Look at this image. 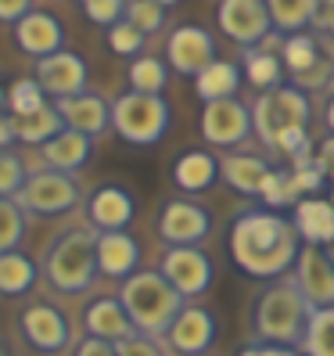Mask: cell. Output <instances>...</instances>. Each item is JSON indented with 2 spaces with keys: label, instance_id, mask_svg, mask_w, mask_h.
I'll use <instances>...</instances> for the list:
<instances>
[{
  "label": "cell",
  "instance_id": "obj_20",
  "mask_svg": "<svg viewBox=\"0 0 334 356\" xmlns=\"http://www.w3.org/2000/svg\"><path fill=\"white\" fill-rule=\"evenodd\" d=\"M269 177H274V165L259 155H223L219 159V180L231 187V191L244 195V198H262Z\"/></svg>",
  "mask_w": 334,
  "mask_h": 356
},
{
  "label": "cell",
  "instance_id": "obj_25",
  "mask_svg": "<svg viewBox=\"0 0 334 356\" xmlns=\"http://www.w3.org/2000/svg\"><path fill=\"white\" fill-rule=\"evenodd\" d=\"M90 152H94V140L83 137L76 130H61L54 140H47L40 155H44V170H58V173H72L83 170L90 162Z\"/></svg>",
  "mask_w": 334,
  "mask_h": 356
},
{
  "label": "cell",
  "instance_id": "obj_30",
  "mask_svg": "<svg viewBox=\"0 0 334 356\" xmlns=\"http://www.w3.org/2000/svg\"><path fill=\"white\" fill-rule=\"evenodd\" d=\"M40 281V263L29 259L22 248L0 256V296H26Z\"/></svg>",
  "mask_w": 334,
  "mask_h": 356
},
{
  "label": "cell",
  "instance_id": "obj_45",
  "mask_svg": "<svg viewBox=\"0 0 334 356\" xmlns=\"http://www.w3.org/2000/svg\"><path fill=\"white\" fill-rule=\"evenodd\" d=\"M15 115H0V152H8V144H15Z\"/></svg>",
  "mask_w": 334,
  "mask_h": 356
},
{
  "label": "cell",
  "instance_id": "obj_34",
  "mask_svg": "<svg viewBox=\"0 0 334 356\" xmlns=\"http://www.w3.org/2000/svg\"><path fill=\"white\" fill-rule=\"evenodd\" d=\"M8 108L15 119H26V115H36L40 108H47V94L40 90L36 79H15L8 87Z\"/></svg>",
  "mask_w": 334,
  "mask_h": 356
},
{
  "label": "cell",
  "instance_id": "obj_36",
  "mask_svg": "<svg viewBox=\"0 0 334 356\" xmlns=\"http://www.w3.org/2000/svg\"><path fill=\"white\" fill-rule=\"evenodd\" d=\"M165 15H169V4H158V0H133V4H126V22L137 26L144 36H155L165 26Z\"/></svg>",
  "mask_w": 334,
  "mask_h": 356
},
{
  "label": "cell",
  "instance_id": "obj_22",
  "mask_svg": "<svg viewBox=\"0 0 334 356\" xmlns=\"http://www.w3.org/2000/svg\"><path fill=\"white\" fill-rule=\"evenodd\" d=\"M140 266V245L130 230H119V234H97V270L112 281H126L137 274Z\"/></svg>",
  "mask_w": 334,
  "mask_h": 356
},
{
  "label": "cell",
  "instance_id": "obj_13",
  "mask_svg": "<svg viewBox=\"0 0 334 356\" xmlns=\"http://www.w3.org/2000/svg\"><path fill=\"white\" fill-rule=\"evenodd\" d=\"M216 339H219L216 313L198 306V302H187L176 313L173 327L165 331V346H169V353H176V356H208V349L216 346Z\"/></svg>",
  "mask_w": 334,
  "mask_h": 356
},
{
  "label": "cell",
  "instance_id": "obj_46",
  "mask_svg": "<svg viewBox=\"0 0 334 356\" xmlns=\"http://www.w3.org/2000/svg\"><path fill=\"white\" fill-rule=\"evenodd\" d=\"M312 26H320L324 33H331V36H334V0H331V4H320L317 22H312Z\"/></svg>",
  "mask_w": 334,
  "mask_h": 356
},
{
  "label": "cell",
  "instance_id": "obj_4",
  "mask_svg": "<svg viewBox=\"0 0 334 356\" xmlns=\"http://www.w3.org/2000/svg\"><path fill=\"white\" fill-rule=\"evenodd\" d=\"M119 302L130 313V321L140 334L151 339H165V331L173 327L176 313L187 306L180 291L165 281L158 270H137L133 277L119 284Z\"/></svg>",
  "mask_w": 334,
  "mask_h": 356
},
{
  "label": "cell",
  "instance_id": "obj_3",
  "mask_svg": "<svg viewBox=\"0 0 334 356\" xmlns=\"http://www.w3.org/2000/svg\"><path fill=\"white\" fill-rule=\"evenodd\" d=\"M309 317H312V306L306 302V296L299 291L295 281L266 284L256 296V302H252V313H248L256 342L291 346V349L302 346V334L309 327Z\"/></svg>",
  "mask_w": 334,
  "mask_h": 356
},
{
  "label": "cell",
  "instance_id": "obj_16",
  "mask_svg": "<svg viewBox=\"0 0 334 356\" xmlns=\"http://www.w3.org/2000/svg\"><path fill=\"white\" fill-rule=\"evenodd\" d=\"M133 216H137L133 195L119 184H101L87 198V220L94 234H119L133 223Z\"/></svg>",
  "mask_w": 334,
  "mask_h": 356
},
{
  "label": "cell",
  "instance_id": "obj_35",
  "mask_svg": "<svg viewBox=\"0 0 334 356\" xmlns=\"http://www.w3.org/2000/svg\"><path fill=\"white\" fill-rule=\"evenodd\" d=\"M22 234H26V213L18 209L15 198H0V256L15 252L22 245Z\"/></svg>",
  "mask_w": 334,
  "mask_h": 356
},
{
  "label": "cell",
  "instance_id": "obj_39",
  "mask_svg": "<svg viewBox=\"0 0 334 356\" xmlns=\"http://www.w3.org/2000/svg\"><path fill=\"white\" fill-rule=\"evenodd\" d=\"M79 8L94 26H104V29H112L126 18V4H122V0H83Z\"/></svg>",
  "mask_w": 334,
  "mask_h": 356
},
{
  "label": "cell",
  "instance_id": "obj_28",
  "mask_svg": "<svg viewBox=\"0 0 334 356\" xmlns=\"http://www.w3.org/2000/svg\"><path fill=\"white\" fill-rule=\"evenodd\" d=\"M241 76L252 83L259 94L277 90V87H284V61H281V54L266 51V47H252L241 58Z\"/></svg>",
  "mask_w": 334,
  "mask_h": 356
},
{
  "label": "cell",
  "instance_id": "obj_50",
  "mask_svg": "<svg viewBox=\"0 0 334 356\" xmlns=\"http://www.w3.org/2000/svg\"><path fill=\"white\" fill-rule=\"evenodd\" d=\"M4 104H8V90H4V87H0V108H4Z\"/></svg>",
  "mask_w": 334,
  "mask_h": 356
},
{
  "label": "cell",
  "instance_id": "obj_9",
  "mask_svg": "<svg viewBox=\"0 0 334 356\" xmlns=\"http://www.w3.org/2000/svg\"><path fill=\"white\" fill-rule=\"evenodd\" d=\"M201 137L212 148H237L248 137L256 134L252 122V104H244L241 97H226V101H212L201 108Z\"/></svg>",
  "mask_w": 334,
  "mask_h": 356
},
{
  "label": "cell",
  "instance_id": "obj_48",
  "mask_svg": "<svg viewBox=\"0 0 334 356\" xmlns=\"http://www.w3.org/2000/svg\"><path fill=\"white\" fill-rule=\"evenodd\" d=\"M0 356H11V346H8L4 339H0Z\"/></svg>",
  "mask_w": 334,
  "mask_h": 356
},
{
  "label": "cell",
  "instance_id": "obj_12",
  "mask_svg": "<svg viewBox=\"0 0 334 356\" xmlns=\"http://www.w3.org/2000/svg\"><path fill=\"white\" fill-rule=\"evenodd\" d=\"M208 230H212V216L191 198H169L158 213V238L169 248H194L208 238Z\"/></svg>",
  "mask_w": 334,
  "mask_h": 356
},
{
  "label": "cell",
  "instance_id": "obj_10",
  "mask_svg": "<svg viewBox=\"0 0 334 356\" xmlns=\"http://www.w3.org/2000/svg\"><path fill=\"white\" fill-rule=\"evenodd\" d=\"M18 331H22V339L36 349V353H65L72 346V324L69 317L61 313L54 302L47 299H36L22 309V317H18Z\"/></svg>",
  "mask_w": 334,
  "mask_h": 356
},
{
  "label": "cell",
  "instance_id": "obj_6",
  "mask_svg": "<svg viewBox=\"0 0 334 356\" xmlns=\"http://www.w3.org/2000/svg\"><path fill=\"white\" fill-rule=\"evenodd\" d=\"M169 122H173V112H169V101L165 97L126 90L112 101V130L126 144H133V148L158 144L169 134Z\"/></svg>",
  "mask_w": 334,
  "mask_h": 356
},
{
  "label": "cell",
  "instance_id": "obj_24",
  "mask_svg": "<svg viewBox=\"0 0 334 356\" xmlns=\"http://www.w3.org/2000/svg\"><path fill=\"white\" fill-rule=\"evenodd\" d=\"M295 223L302 245L309 248H327L334 241V202L331 198H302L295 205Z\"/></svg>",
  "mask_w": 334,
  "mask_h": 356
},
{
  "label": "cell",
  "instance_id": "obj_42",
  "mask_svg": "<svg viewBox=\"0 0 334 356\" xmlns=\"http://www.w3.org/2000/svg\"><path fill=\"white\" fill-rule=\"evenodd\" d=\"M237 356H306L302 349H291V346H266V342H248Z\"/></svg>",
  "mask_w": 334,
  "mask_h": 356
},
{
  "label": "cell",
  "instance_id": "obj_21",
  "mask_svg": "<svg viewBox=\"0 0 334 356\" xmlns=\"http://www.w3.org/2000/svg\"><path fill=\"white\" fill-rule=\"evenodd\" d=\"M83 327H87L90 339H101V342H112L119 346L122 339H130V334L137 331L130 313L122 309L119 296H101L94 299L87 309H83Z\"/></svg>",
  "mask_w": 334,
  "mask_h": 356
},
{
  "label": "cell",
  "instance_id": "obj_19",
  "mask_svg": "<svg viewBox=\"0 0 334 356\" xmlns=\"http://www.w3.org/2000/svg\"><path fill=\"white\" fill-rule=\"evenodd\" d=\"M58 115L65 119V130H76L83 137H101L104 130L112 127V104L104 101L101 94H76V97H65V101H54Z\"/></svg>",
  "mask_w": 334,
  "mask_h": 356
},
{
  "label": "cell",
  "instance_id": "obj_26",
  "mask_svg": "<svg viewBox=\"0 0 334 356\" xmlns=\"http://www.w3.org/2000/svg\"><path fill=\"white\" fill-rule=\"evenodd\" d=\"M219 180V159L212 152H183L173 162V184L187 195H201Z\"/></svg>",
  "mask_w": 334,
  "mask_h": 356
},
{
  "label": "cell",
  "instance_id": "obj_15",
  "mask_svg": "<svg viewBox=\"0 0 334 356\" xmlns=\"http://www.w3.org/2000/svg\"><path fill=\"white\" fill-rule=\"evenodd\" d=\"M40 90L51 94L54 101H65V97H76V94H87V79H90V69H87V58L76 54V51H58L44 61H36V76Z\"/></svg>",
  "mask_w": 334,
  "mask_h": 356
},
{
  "label": "cell",
  "instance_id": "obj_1",
  "mask_svg": "<svg viewBox=\"0 0 334 356\" xmlns=\"http://www.w3.org/2000/svg\"><path fill=\"white\" fill-rule=\"evenodd\" d=\"M226 252L244 277L281 281L287 270H295L302 238L291 216L274 213V209H248L231 223Z\"/></svg>",
  "mask_w": 334,
  "mask_h": 356
},
{
  "label": "cell",
  "instance_id": "obj_37",
  "mask_svg": "<svg viewBox=\"0 0 334 356\" xmlns=\"http://www.w3.org/2000/svg\"><path fill=\"white\" fill-rule=\"evenodd\" d=\"M144 44H148V36H144L137 26H130L126 18H122L119 26L108 29V47H112V54H119V58H140V54H144Z\"/></svg>",
  "mask_w": 334,
  "mask_h": 356
},
{
  "label": "cell",
  "instance_id": "obj_23",
  "mask_svg": "<svg viewBox=\"0 0 334 356\" xmlns=\"http://www.w3.org/2000/svg\"><path fill=\"white\" fill-rule=\"evenodd\" d=\"M281 61L291 72V79H295V87H302V83H320V69L327 72V61L320 58V40L306 36V33L281 40Z\"/></svg>",
  "mask_w": 334,
  "mask_h": 356
},
{
  "label": "cell",
  "instance_id": "obj_51",
  "mask_svg": "<svg viewBox=\"0 0 334 356\" xmlns=\"http://www.w3.org/2000/svg\"><path fill=\"white\" fill-rule=\"evenodd\" d=\"M331 202H334V184H331Z\"/></svg>",
  "mask_w": 334,
  "mask_h": 356
},
{
  "label": "cell",
  "instance_id": "obj_5",
  "mask_svg": "<svg viewBox=\"0 0 334 356\" xmlns=\"http://www.w3.org/2000/svg\"><path fill=\"white\" fill-rule=\"evenodd\" d=\"M44 281L61 296H79L94 284L97 270V234L90 227H72L61 238H54L40 263Z\"/></svg>",
  "mask_w": 334,
  "mask_h": 356
},
{
  "label": "cell",
  "instance_id": "obj_47",
  "mask_svg": "<svg viewBox=\"0 0 334 356\" xmlns=\"http://www.w3.org/2000/svg\"><path fill=\"white\" fill-rule=\"evenodd\" d=\"M324 122H327V134L334 137V94H331V101H327V108H324Z\"/></svg>",
  "mask_w": 334,
  "mask_h": 356
},
{
  "label": "cell",
  "instance_id": "obj_40",
  "mask_svg": "<svg viewBox=\"0 0 334 356\" xmlns=\"http://www.w3.org/2000/svg\"><path fill=\"white\" fill-rule=\"evenodd\" d=\"M115 353L119 356H173L165 339H151V334H140V331H133L130 339H122L115 346Z\"/></svg>",
  "mask_w": 334,
  "mask_h": 356
},
{
  "label": "cell",
  "instance_id": "obj_11",
  "mask_svg": "<svg viewBox=\"0 0 334 356\" xmlns=\"http://www.w3.org/2000/svg\"><path fill=\"white\" fill-rule=\"evenodd\" d=\"M212 61H216V40L198 22L176 26L169 33V40H165V65H169L176 76L198 79L208 65H212Z\"/></svg>",
  "mask_w": 334,
  "mask_h": 356
},
{
  "label": "cell",
  "instance_id": "obj_8",
  "mask_svg": "<svg viewBox=\"0 0 334 356\" xmlns=\"http://www.w3.org/2000/svg\"><path fill=\"white\" fill-rule=\"evenodd\" d=\"M158 274L169 281L183 302H191L198 296H205L216 281V266L208 259L201 248H165L162 252V263H158Z\"/></svg>",
  "mask_w": 334,
  "mask_h": 356
},
{
  "label": "cell",
  "instance_id": "obj_43",
  "mask_svg": "<svg viewBox=\"0 0 334 356\" xmlns=\"http://www.w3.org/2000/svg\"><path fill=\"white\" fill-rule=\"evenodd\" d=\"M36 4H29V0H0V22H11V26H18L22 18L33 11Z\"/></svg>",
  "mask_w": 334,
  "mask_h": 356
},
{
  "label": "cell",
  "instance_id": "obj_14",
  "mask_svg": "<svg viewBox=\"0 0 334 356\" xmlns=\"http://www.w3.org/2000/svg\"><path fill=\"white\" fill-rule=\"evenodd\" d=\"M216 22H219L223 36H231L244 51L259 47L266 33L274 29L266 0H223V4H216Z\"/></svg>",
  "mask_w": 334,
  "mask_h": 356
},
{
  "label": "cell",
  "instance_id": "obj_32",
  "mask_svg": "<svg viewBox=\"0 0 334 356\" xmlns=\"http://www.w3.org/2000/svg\"><path fill=\"white\" fill-rule=\"evenodd\" d=\"M126 79H130V90L162 97L165 83H169V65H165L162 58H155V54H140V58H133V61H130Z\"/></svg>",
  "mask_w": 334,
  "mask_h": 356
},
{
  "label": "cell",
  "instance_id": "obj_33",
  "mask_svg": "<svg viewBox=\"0 0 334 356\" xmlns=\"http://www.w3.org/2000/svg\"><path fill=\"white\" fill-rule=\"evenodd\" d=\"M299 349L306 356H334V306L331 309H312Z\"/></svg>",
  "mask_w": 334,
  "mask_h": 356
},
{
  "label": "cell",
  "instance_id": "obj_31",
  "mask_svg": "<svg viewBox=\"0 0 334 356\" xmlns=\"http://www.w3.org/2000/svg\"><path fill=\"white\" fill-rule=\"evenodd\" d=\"M61 130H65V119L58 115L54 104L47 108H40L36 115H26V119H15V134L22 144H36V148H44L47 140H54Z\"/></svg>",
  "mask_w": 334,
  "mask_h": 356
},
{
  "label": "cell",
  "instance_id": "obj_41",
  "mask_svg": "<svg viewBox=\"0 0 334 356\" xmlns=\"http://www.w3.org/2000/svg\"><path fill=\"white\" fill-rule=\"evenodd\" d=\"M312 170H317L327 184H334V137L327 134L320 144H317V148H312Z\"/></svg>",
  "mask_w": 334,
  "mask_h": 356
},
{
  "label": "cell",
  "instance_id": "obj_29",
  "mask_svg": "<svg viewBox=\"0 0 334 356\" xmlns=\"http://www.w3.org/2000/svg\"><path fill=\"white\" fill-rule=\"evenodd\" d=\"M266 11H269V22H274L277 33L299 36L306 26L317 22L320 0H266Z\"/></svg>",
  "mask_w": 334,
  "mask_h": 356
},
{
  "label": "cell",
  "instance_id": "obj_49",
  "mask_svg": "<svg viewBox=\"0 0 334 356\" xmlns=\"http://www.w3.org/2000/svg\"><path fill=\"white\" fill-rule=\"evenodd\" d=\"M324 256H327V259H331V263H334V241H331V245H327V248H324Z\"/></svg>",
  "mask_w": 334,
  "mask_h": 356
},
{
  "label": "cell",
  "instance_id": "obj_44",
  "mask_svg": "<svg viewBox=\"0 0 334 356\" xmlns=\"http://www.w3.org/2000/svg\"><path fill=\"white\" fill-rule=\"evenodd\" d=\"M72 356H119L115 353V346L112 342H101V339H83V342H76L72 346Z\"/></svg>",
  "mask_w": 334,
  "mask_h": 356
},
{
  "label": "cell",
  "instance_id": "obj_2",
  "mask_svg": "<svg viewBox=\"0 0 334 356\" xmlns=\"http://www.w3.org/2000/svg\"><path fill=\"white\" fill-rule=\"evenodd\" d=\"M309 119L312 104L309 94L295 83H284L277 90H266L252 101V122L256 137L274 152L291 155V162H309Z\"/></svg>",
  "mask_w": 334,
  "mask_h": 356
},
{
  "label": "cell",
  "instance_id": "obj_7",
  "mask_svg": "<svg viewBox=\"0 0 334 356\" xmlns=\"http://www.w3.org/2000/svg\"><path fill=\"white\" fill-rule=\"evenodd\" d=\"M79 180L72 173H58V170H36L29 173L26 187L18 191V209L33 216H65L79 205Z\"/></svg>",
  "mask_w": 334,
  "mask_h": 356
},
{
  "label": "cell",
  "instance_id": "obj_38",
  "mask_svg": "<svg viewBox=\"0 0 334 356\" xmlns=\"http://www.w3.org/2000/svg\"><path fill=\"white\" fill-rule=\"evenodd\" d=\"M26 180H29V173H26L22 159L15 152H0V198H18Z\"/></svg>",
  "mask_w": 334,
  "mask_h": 356
},
{
  "label": "cell",
  "instance_id": "obj_27",
  "mask_svg": "<svg viewBox=\"0 0 334 356\" xmlns=\"http://www.w3.org/2000/svg\"><path fill=\"white\" fill-rule=\"evenodd\" d=\"M241 65L237 61H226V58H216L212 65H208L198 79H194V94L212 104V101H226V97H237L241 90Z\"/></svg>",
  "mask_w": 334,
  "mask_h": 356
},
{
  "label": "cell",
  "instance_id": "obj_18",
  "mask_svg": "<svg viewBox=\"0 0 334 356\" xmlns=\"http://www.w3.org/2000/svg\"><path fill=\"white\" fill-rule=\"evenodd\" d=\"M15 44H18V51H26L36 61H44L58 51H65V29H61V22L51 11L33 8L22 22L15 26Z\"/></svg>",
  "mask_w": 334,
  "mask_h": 356
},
{
  "label": "cell",
  "instance_id": "obj_17",
  "mask_svg": "<svg viewBox=\"0 0 334 356\" xmlns=\"http://www.w3.org/2000/svg\"><path fill=\"white\" fill-rule=\"evenodd\" d=\"M299 291L312 309H331L334 306V263L324 256V248H309L302 245L299 263H295V277Z\"/></svg>",
  "mask_w": 334,
  "mask_h": 356
}]
</instances>
